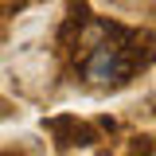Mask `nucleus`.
<instances>
[{
    "instance_id": "f257e3e1",
    "label": "nucleus",
    "mask_w": 156,
    "mask_h": 156,
    "mask_svg": "<svg viewBox=\"0 0 156 156\" xmlns=\"http://www.w3.org/2000/svg\"><path fill=\"white\" fill-rule=\"evenodd\" d=\"M98 31L101 39H94L82 58V78L94 86H125L140 66V35L109 20H98Z\"/></svg>"
},
{
    "instance_id": "f03ea898",
    "label": "nucleus",
    "mask_w": 156,
    "mask_h": 156,
    "mask_svg": "<svg viewBox=\"0 0 156 156\" xmlns=\"http://www.w3.org/2000/svg\"><path fill=\"white\" fill-rule=\"evenodd\" d=\"M43 129L47 133H55L58 148H74V144H94L98 136L90 125H82L78 117H51V121H43Z\"/></svg>"
}]
</instances>
